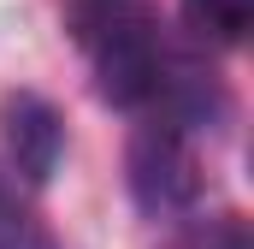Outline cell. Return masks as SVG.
Listing matches in <instances>:
<instances>
[{"instance_id": "obj_1", "label": "cell", "mask_w": 254, "mask_h": 249, "mask_svg": "<svg viewBox=\"0 0 254 249\" xmlns=\"http://www.w3.org/2000/svg\"><path fill=\"white\" fill-rule=\"evenodd\" d=\"M89 54H95L101 89L113 101H154L166 89V54H160V42L148 36V24L136 12H119L113 6L107 18H95Z\"/></svg>"}, {"instance_id": "obj_2", "label": "cell", "mask_w": 254, "mask_h": 249, "mask_svg": "<svg viewBox=\"0 0 254 249\" xmlns=\"http://www.w3.org/2000/svg\"><path fill=\"white\" fill-rule=\"evenodd\" d=\"M136 190L148 208H184L195 190V172H190V148L178 142L172 124H154L142 130L136 142Z\"/></svg>"}, {"instance_id": "obj_3", "label": "cell", "mask_w": 254, "mask_h": 249, "mask_svg": "<svg viewBox=\"0 0 254 249\" xmlns=\"http://www.w3.org/2000/svg\"><path fill=\"white\" fill-rule=\"evenodd\" d=\"M184 18L201 42H243L254 0H184Z\"/></svg>"}, {"instance_id": "obj_4", "label": "cell", "mask_w": 254, "mask_h": 249, "mask_svg": "<svg viewBox=\"0 0 254 249\" xmlns=\"http://www.w3.org/2000/svg\"><path fill=\"white\" fill-rule=\"evenodd\" d=\"M0 249H60L54 232L36 220V208L12 190V178H0Z\"/></svg>"}, {"instance_id": "obj_5", "label": "cell", "mask_w": 254, "mask_h": 249, "mask_svg": "<svg viewBox=\"0 0 254 249\" xmlns=\"http://www.w3.org/2000/svg\"><path fill=\"white\" fill-rule=\"evenodd\" d=\"M166 249H254V244H249V232H243V220H195Z\"/></svg>"}]
</instances>
